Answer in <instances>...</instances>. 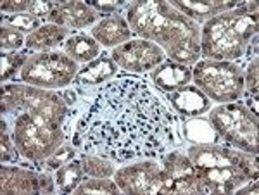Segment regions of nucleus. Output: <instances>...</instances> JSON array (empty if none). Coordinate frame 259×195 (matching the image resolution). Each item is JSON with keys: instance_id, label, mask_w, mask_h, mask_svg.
<instances>
[{"instance_id": "27", "label": "nucleus", "mask_w": 259, "mask_h": 195, "mask_svg": "<svg viewBox=\"0 0 259 195\" xmlns=\"http://www.w3.org/2000/svg\"><path fill=\"white\" fill-rule=\"evenodd\" d=\"M76 195H85V193H109L116 195L119 193V186L116 185V181H111L109 178H90V180H83L80 185L74 188Z\"/></svg>"}, {"instance_id": "1", "label": "nucleus", "mask_w": 259, "mask_h": 195, "mask_svg": "<svg viewBox=\"0 0 259 195\" xmlns=\"http://www.w3.org/2000/svg\"><path fill=\"white\" fill-rule=\"evenodd\" d=\"M175 123L144 78L121 74L85 93L73 143L112 163L157 157L177 143Z\"/></svg>"}, {"instance_id": "12", "label": "nucleus", "mask_w": 259, "mask_h": 195, "mask_svg": "<svg viewBox=\"0 0 259 195\" xmlns=\"http://www.w3.org/2000/svg\"><path fill=\"white\" fill-rule=\"evenodd\" d=\"M200 176L202 193H233L249 178L237 166H214V168H197Z\"/></svg>"}, {"instance_id": "10", "label": "nucleus", "mask_w": 259, "mask_h": 195, "mask_svg": "<svg viewBox=\"0 0 259 195\" xmlns=\"http://www.w3.org/2000/svg\"><path fill=\"white\" fill-rule=\"evenodd\" d=\"M111 59L124 71L145 73L152 71L154 68L164 62V51L152 41L139 38L114 47Z\"/></svg>"}, {"instance_id": "22", "label": "nucleus", "mask_w": 259, "mask_h": 195, "mask_svg": "<svg viewBox=\"0 0 259 195\" xmlns=\"http://www.w3.org/2000/svg\"><path fill=\"white\" fill-rule=\"evenodd\" d=\"M100 45L97 40H94L89 35H73L71 38L64 41V54L71 57L74 62H83L89 64L94 59L99 57Z\"/></svg>"}, {"instance_id": "25", "label": "nucleus", "mask_w": 259, "mask_h": 195, "mask_svg": "<svg viewBox=\"0 0 259 195\" xmlns=\"http://www.w3.org/2000/svg\"><path fill=\"white\" fill-rule=\"evenodd\" d=\"M81 168L87 176L90 178H109L114 175V163L106 157L94 154H81L80 157Z\"/></svg>"}, {"instance_id": "30", "label": "nucleus", "mask_w": 259, "mask_h": 195, "mask_svg": "<svg viewBox=\"0 0 259 195\" xmlns=\"http://www.w3.org/2000/svg\"><path fill=\"white\" fill-rule=\"evenodd\" d=\"M26 41V36L24 33H21L18 30H12V28L2 26L0 30V47H2V52H14L21 48Z\"/></svg>"}, {"instance_id": "11", "label": "nucleus", "mask_w": 259, "mask_h": 195, "mask_svg": "<svg viewBox=\"0 0 259 195\" xmlns=\"http://www.w3.org/2000/svg\"><path fill=\"white\" fill-rule=\"evenodd\" d=\"M0 192L2 195L52 193L54 180L47 173H36L24 168H9L4 164L0 168Z\"/></svg>"}, {"instance_id": "9", "label": "nucleus", "mask_w": 259, "mask_h": 195, "mask_svg": "<svg viewBox=\"0 0 259 195\" xmlns=\"http://www.w3.org/2000/svg\"><path fill=\"white\" fill-rule=\"evenodd\" d=\"M121 192L130 195L175 193V181L164 168L154 161H140L114 171Z\"/></svg>"}, {"instance_id": "28", "label": "nucleus", "mask_w": 259, "mask_h": 195, "mask_svg": "<svg viewBox=\"0 0 259 195\" xmlns=\"http://www.w3.org/2000/svg\"><path fill=\"white\" fill-rule=\"evenodd\" d=\"M2 26L12 28L21 33H33L41 26L40 19H36L35 16H31L30 12H23V14H9L2 16Z\"/></svg>"}, {"instance_id": "36", "label": "nucleus", "mask_w": 259, "mask_h": 195, "mask_svg": "<svg viewBox=\"0 0 259 195\" xmlns=\"http://www.w3.org/2000/svg\"><path fill=\"white\" fill-rule=\"evenodd\" d=\"M259 192V181L257 180H249L247 185L240 186V188L235 190L237 195H244V193H257Z\"/></svg>"}, {"instance_id": "29", "label": "nucleus", "mask_w": 259, "mask_h": 195, "mask_svg": "<svg viewBox=\"0 0 259 195\" xmlns=\"http://www.w3.org/2000/svg\"><path fill=\"white\" fill-rule=\"evenodd\" d=\"M0 161L2 164H14L19 163L21 154L14 143V138H11L9 131H7V121L2 119L0 121Z\"/></svg>"}, {"instance_id": "33", "label": "nucleus", "mask_w": 259, "mask_h": 195, "mask_svg": "<svg viewBox=\"0 0 259 195\" xmlns=\"http://www.w3.org/2000/svg\"><path fill=\"white\" fill-rule=\"evenodd\" d=\"M87 6L102 14H118L126 6V0H87Z\"/></svg>"}, {"instance_id": "18", "label": "nucleus", "mask_w": 259, "mask_h": 195, "mask_svg": "<svg viewBox=\"0 0 259 195\" xmlns=\"http://www.w3.org/2000/svg\"><path fill=\"white\" fill-rule=\"evenodd\" d=\"M150 80L161 92L171 93L192 81V69L189 66L177 64L173 61H164L150 71Z\"/></svg>"}, {"instance_id": "3", "label": "nucleus", "mask_w": 259, "mask_h": 195, "mask_svg": "<svg viewBox=\"0 0 259 195\" xmlns=\"http://www.w3.org/2000/svg\"><path fill=\"white\" fill-rule=\"evenodd\" d=\"M257 2H239L235 9L206 21L200 30V54L211 61H237L245 56L259 30Z\"/></svg>"}, {"instance_id": "34", "label": "nucleus", "mask_w": 259, "mask_h": 195, "mask_svg": "<svg viewBox=\"0 0 259 195\" xmlns=\"http://www.w3.org/2000/svg\"><path fill=\"white\" fill-rule=\"evenodd\" d=\"M61 2H41V0H36V2L30 4V14L35 16L36 19H47L52 16V12L57 9Z\"/></svg>"}, {"instance_id": "6", "label": "nucleus", "mask_w": 259, "mask_h": 195, "mask_svg": "<svg viewBox=\"0 0 259 195\" xmlns=\"http://www.w3.org/2000/svg\"><path fill=\"white\" fill-rule=\"evenodd\" d=\"M192 80L209 101L227 104L244 97V73L237 62L197 61L192 69Z\"/></svg>"}, {"instance_id": "19", "label": "nucleus", "mask_w": 259, "mask_h": 195, "mask_svg": "<svg viewBox=\"0 0 259 195\" xmlns=\"http://www.w3.org/2000/svg\"><path fill=\"white\" fill-rule=\"evenodd\" d=\"M118 73V66L111 59V56L102 54L97 59L85 66V68L78 69L76 76H74V85L81 86V88H94V86L104 85L116 76Z\"/></svg>"}, {"instance_id": "2", "label": "nucleus", "mask_w": 259, "mask_h": 195, "mask_svg": "<svg viewBox=\"0 0 259 195\" xmlns=\"http://www.w3.org/2000/svg\"><path fill=\"white\" fill-rule=\"evenodd\" d=\"M130 30L168 54L169 61L190 66L200 56V28L164 0H137L126 7Z\"/></svg>"}, {"instance_id": "31", "label": "nucleus", "mask_w": 259, "mask_h": 195, "mask_svg": "<svg viewBox=\"0 0 259 195\" xmlns=\"http://www.w3.org/2000/svg\"><path fill=\"white\" fill-rule=\"evenodd\" d=\"M74 156H76V147L62 143L52 156H49L47 159L44 161V166L49 169H59L61 166H64V164H68L69 161H73Z\"/></svg>"}, {"instance_id": "16", "label": "nucleus", "mask_w": 259, "mask_h": 195, "mask_svg": "<svg viewBox=\"0 0 259 195\" xmlns=\"http://www.w3.org/2000/svg\"><path fill=\"white\" fill-rule=\"evenodd\" d=\"M169 6L199 24L206 23L218 14L235 9L239 2L235 0H171Z\"/></svg>"}, {"instance_id": "26", "label": "nucleus", "mask_w": 259, "mask_h": 195, "mask_svg": "<svg viewBox=\"0 0 259 195\" xmlns=\"http://www.w3.org/2000/svg\"><path fill=\"white\" fill-rule=\"evenodd\" d=\"M30 51L26 52H2L0 61H2V74H0V80L2 83L14 80L16 73L21 71L26 61L30 59Z\"/></svg>"}, {"instance_id": "17", "label": "nucleus", "mask_w": 259, "mask_h": 195, "mask_svg": "<svg viewBox=\"0 0 259 195\" xmlns=\"http://www.w3.org/2000/svg\"><path fill=\"white\" fill-rule=\"evenodd\" d=\"M168 102L175 113L183 118H195L211 111V101L195 85H185L168 93Z\"/></svg>"}, {"instance_id": "20", "label": "nucleus", "mask_w": 259, "mask_h": 195, "mask_svg": "<svg viewBox=\"0 0 259 195\" xmlns=\"http://www.w3.org/2000/svg\"><path fill=\"white\" fill-rule=\"evenodd\" d=\"M132 30H130L128 21L119 14H112L99 21L92 30V38L97 40L99 45L104 47H118L121 43L130 41Z\"/></svg>"}, {"instance_id": "7", "label": "nucleus", "mask_w": 259, "mask_h": 195, "mask_svg": "<svg viewBox=\"0 0 259 195\" xmlns=\"http://www.w3.org/2000/svg\"><path fill=\"white\" fill-rule=\"evenodd\" d=\"M209 121L221 140L244 152L257 156V116H254L242 102H227L209 113Z\"/></svg>"}, {"instance_id": "14", "label": "nucleus", "mask_w": 259, "mask_h": 195, "mask_svg": "<svg viewBox=\"0 0 259 195\" xmlns=\"http://www.w3.org/2000/svg\"><path fill=\"white\" fill-rule=\"evenodd\" d=\"M187 156L195 168H214V166H237L239 168L242 152L220 143H199L192 145Z\"/></svg>"}, {"instance_id": "24", "label": "nucleus", "mask_w": 259, "mask_h": 195, "mask_svg": "<svg viewBox=\"0 0 259 195\" xmlns=\"http://www.w3.org/2000/svg\"><path fill=\"white\" fill-rule=\"evenodd\" d=\"M83 175H85V171H83L80 161H69L68 164L61 166L57 169V175H56L57 190L61 193L74 192V188L83 181Z\"/></svg>"}, {"instance_id": "15", "label": "nucleus", "mask_w": 259, "mask_h": 195, "mask_svg": "<svg viewBox=\"0 0 259 195\" xmlns=\"http://www.w3.org/2000/svg\"><path fill=\"white\" fill-rule=\"evenodd\" d=\"M99 19V12L87 6V2H61L49 21L66 30H81Z\"/></svg>"}, {"instance_id": "4", "label": "nucleus", "mask_w": 259, "mask_h": 195, "mask_svg": "<svg viewBox=\"0 0 259 195\" xmlns=\"http://www.w3.org/2000/svg\"><path fill=\"white\" fill-rule=\"evenodd\" d=\"M12 118V138L19 154L28 161L44 164L64 142V130L61 124L49 121L47 118L35 113H21L2 116Z\"/></svg>"}, {"instance_id": "5", "label": "nucleus", "mask_w": 259, "mask_h": 195, "mask_svg": "<svg viewBox=\"0 0 259 195\" xmlns=\"http://www.w3.org/2000/svg\"><path fill=\"white\" fill-rule=\"evenodd\" d=\"M2 114L11 116L21 111L35 113L56 124H64L69 114V107L59 92L36 88L31 85H4L2 86Z\"/></svg>"}, {"instance_id": "13", "label": "nucleus", "mask_w": 259, "mask_h": 195, "mask_svg": "<svg viewBox=\"0 0 259 195\" xmlns=\"http://www.w3.org/2000/svg\"><path fill=\"white\" fill-rule=\"evenodd\" d=\"M162 168L173 178L175 193H202L199 171L192 164L189 156L178 151H171L169 154L162 157Z\"/></svg>"}, {"instance_id": "21", "label": "nucleus", "mask_w": 259, "mask_h": 195, "mask_svg": "<svg viewBox=\"0 0 259 195\" xmlns=\"http://www.w3.org/2000/svg\"><path fill=\"white\" fill-rule=\"evenodd\" d=\"M69 35V30L66 28H61L57 24H44L40 26L36 31L30 33L26 36V41H24V47L28 51H33V52H50L52 48H56L57 45H61L62 41L68 38Z\"/></svg>"}, {"instance_id": "23", "label": "nucleus", "mask_w": 259, "mask_h": 195, "mask_svg": "<svg viewBox=\"0 0 259 195\" xmlns=\"http://www.w3.org/2000/svg\"><path fill=\"white\" fill-rule=\"evenodd\" d=\"M183 136H185L187 142H192L195 145L221 142V136L214 130L209 119L199 118V116L185 119V123H183Z\"/></svg>"}, {"instance_id": "8", "label": "nucleus", "mask_w": 259, "mask_h": 195, "mask_svg": "<svg viewBox=\"0 0 259 195\" xmlns=\"http://www.w3.org/2000/svg\"><path fill=\"white\" fill-rule=\"evenodd\" d=\"M78 73V64L62 52H40L30 56L18 80L36 88H64Z\"/></svg>"}, {"instance_id": "35", "label": "nucleus", "mask_w": 259, "mask_h": 195, "mask_svg": "<svg viewBox=\"0 0 259 195\" xmlns=\"http://www.w3.org/2000/svg\"><path fill=\"white\" fill-rule=\"evenodd\" d=\"M31 0H4L0 9L4 14H23L30 11Z\"/></svg>"}, {"instance_id": "32", "label": "nucleus", "mask_w": 259, "mask_h": 195, "mask_svg": "<svg viewBox=\"0 0 259 195\" xmlns=\"http://www.w3.org/2000/svg\"><path fill=\"white\" fill-rule=\"evenodd\" d=\"M257 85H259V62L257 57H254L249 62L247 71L244 76V95H257Z\"/></svg>"}, {"instance_id": "37", "label": "nucleus", "mask_w": 259, "mask_h": 195, "mask_svg": "<svg viewBox=\"0 0 259 195\" xmlns=\"http://www.w3.org/2000/svg\"><path fill=\"white\" fill-rule=\"evenodd\" d=\"M257 102H259L257 95H245V104H244V106L247 107V109H249L254 116H257V114H259Z\"/></svg>"}]
</instances>
